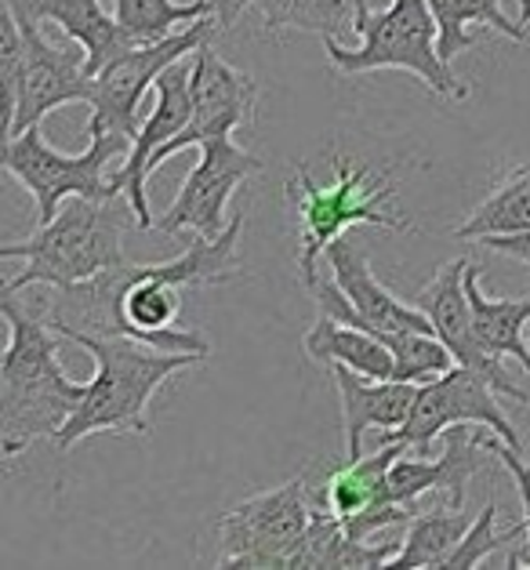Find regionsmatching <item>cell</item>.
Here are the masks:
<instances>
[{
    "label": "cell",
    "mask_w": 530,
    "mask_h": 570,
    "mask_svg": "<svg viewBox=\"0 0 530 570\" xmlns=\"http://www.w3.org/2000/svg\"><path fill=\"white\" fill-rule=\"evenodd\" d=\"M244 212L218 236H193L186 252L149 266H114L95 281L59 291V302L48 309L55 331H88V335H124L167 353H212L200 331H178L186 287H215L241 273Z\"/></svg>",
    "instance_id": "1"
},
{
    "label": "cell",
    "mask_w": 530,
    "mask_h": 570,
    "mask_svg": "<svg viewBox=\"0 0 530 570\" xmlns=\"http://www.w3.org/2000/svg\"><path fill=\"white\" fill-rule=\"evenodd\" d=\"M8 350L0 360V451L16 458L33 440H55L88 385L69 382L59 356V331L48 316L19 309L16 295H0Z\"/></svg>",
    "instance_id": "2"
},
{
    "label": "cell",
    "mask_w": 530,
    "mask_h": 570,
    "mask_svg": "<svg viewBox=\"0 0 530 570\" xmlns=\"http://www.w3.org/2000/svg\"><path fill=\"white\" fill-rule=\"evenodd\" d=\"M95 360L88 393L55 436V448L73 451L95 433H149V403L157 389L178 371L204 364V353H167L124 335H88V331H59Z\"/></svg>",
    "instance_id": "3"
},
{
    "label": "cell",
    "mask_w": 530,
    "mask_h": 570,
    "mask_svg": "<svg viewBox=\"0 0 530 570\" xmlns=\"http://www.w3.org/2000/svg\"><path fill=\"white\" fill-rule=\"evenodd\" d=\"M396 183L389 171H374L360 160L334 157V183H316L305 164L287 178V204L298 212V276L310 287L316 281L320 258L338 236L356 226H379L393 233H411L414 222L393 204Z\"/></svg>",
    "instance_id": "4"
},
{
    "label": "cell",
    "mask_w": 530,
    "mask_h": 570,
    "mask_svg": "<svg viewBox=\"0 0 530 570\" xmlns=\"http://www.w3.org/2000/svg\"><path fill=\"white\" fill-rule=\"evenodd\" d=\"M353 33L360 45H342L324 37L327 59L342 73H374V69H403L440 99H469V85L440 55V26L429 0H393L385 11H371L367 0L353 4Z\"/></svg>",
    "instance_id": "5"
},
{
    "label": "cell",
    "mask_w": 530,
    "mask_h": 570,
    "mask_svg": "<svg viewBox=\"0 0 530 570\" xmlns=\"http://www.w3.org/2000/svg\"><path fill=\"white\" fill-rule=\"evenodd\" d=\"M0 258L26 262L19 276L4 281V295H16L30 284L66 291L128 262L120 247V218L114 212V200L88 197H69L62 212L45 222L30 240L0 244Z\"/></svg>",
    "instance_id": "6"
},
{
    "label": "cell",
    "mask_w": 530,
    "mask_h": 570,
    "mask_svg": "<svg viewBox=\"0 0 530 570\" xmlns=\"http://www.w3.org/2000/svg\"><path fill=\"white\" fill-rule=\"evenodd\" d=\"M120 146H131V138L106 131V135H91V146L84 153H59L37 124V128L8 138L4 168L33 193L37 222L45 226V222H51L62 212V204L69 197H88V200L124 197L114 178H106V164L117 157Z\"/></svg>",
    "instance_id": "7"
},
{
    "label": "cell",
    "mask_w": 530,
    "mask_h": 570,
    "mask_svg": "<svg viewBox=\"0 0 530 570\" xmlns=\"http://www.w3.org/2000/svg\"><path fill=\"white\" fill-rule=\"evenodd\" d=\"M324 258L331 266V281L310 284L316 309L324 316H334L353 327H367L382 342H393L400 335H414V331L418 335H436V327H432V320L422 305L400 302L393 291L371 273L367 252L349 233L327 247Z\"/></svg>",
    "instance_id": "8"
},
{
    "label": "cell",
    "mask_w": 530,
    "mask_h": 570,
    "mask_svg": "<svg viewBox=\"0 0 530 570\" xmlns=\"http://www.w3.org/2000/svg\"><path fill=\"white\" fill-rule=\"evenodd\" d=\"M215 16H204L171 37L157 40V45H138L131 51L117 55L114 62H106L95 73L91 88V120L88 135H124L135 138L143 120H138V106H143L146 91L157 88V77L167 66H175L178 59H189L200 45H207L215 33Z\"/></svg>",
    "instance_id": "9"
},
{
    "label": "cell",
    "mask_w": 530,
    "mask_h": 570,
    "mask_svg": "<svg viewBox=\"0 0 530 570\" xmlns=\"http://www.w3.org/2000/svg\"><path fill=\"white\" fill-rule=\"evenodd\" d=\"M313 502L305 494V476L236 502L218 523L222 556L215 567H291V552L310 531Z\"/></svg>",
    "instance_id": "10"
},
{
    "label": "cell",
    "mask_w": 530,
    "mask_h": 570,
    "mask_svg": "<svg viewBox=\"0 0 530 570\" xmlns=\"http://www.w3.org/2000/svg\"><path fill=\"white\" fill-rule=\"evenodd\" d=\"M454 425H483L506 440L509 448L520 451V436H516L506 411L498 407L494 385L469 367H451L448 374H440V379L425 382L418 389L411 419L403 422L396 433H382V440H400V443H408L411 451L429 454L432 440L443 436Z\"/></svg>",
    "instance_id": "11"
},
{
    "label": "cell",
    "mask_w": 530,
    "mask_h": 570,
    "mask_svg": "<svg viewBox=\"0 0 530 570\" xmlns=\"http://www.w3.org/2000/svg\"><path fill=\"white\" fill-rule=\"evenodd\" d=\"M255 99L258 88L247 73L229 66L212 48V40L193 51V117L183 135H175L157 157H153V171L175 157V153L200 149L215 138H229L233 131L255 124Z\"/></svg>",
    "instance_id": "12"
},
{
    "label": "cell",
    "mask_w": 530,
    "mask_h": 570,
    "mask_svg": "<svg viewBox=\"0 0 530 570\" xmlns=\"http://www.w3.org/2000/svg\"><path fill=\"white\" fill-rule=\"evenodd\" d=\"M153 114L143 120V128L131 138L128 157L120 160V168L114 171V183L120 186L124 200L131 207L135 229H153L149 200H146V183L153 178V157L171 142L175 135L186 131V124L193 117V59H178L175 66H167L157 77L153 88Z\"/></svg>",
    "instance_id": "13"
},
{
    "label": "cell",
    "mask_w": 530,
    "mask_h": 570,
    "mask_svg": "<svg viewBox=\"0 0 530 570\" xmlns=\"http://www.w3.org/2000/svg\"><path fill=\"white\" fill-rule=\"evenodd\" d=\"M262 171V157L247 153L229 138H215V142L200 146V160L193 164V171L186 175L183 193L175 197V204L157 218V226L164 233H200V236H218L229 226L226 222V204L236 193V186L244 178Z\"/></svg>",
    "instance_id": "14"
},
{
    "label": "cell",
    "mask_w": 530,
    "mask_h": 570,
    "mask_svg": "<svg viewBox=\"0 0 530 570\" xmlns=\"http://www.w3.org/2000/svg\"><path fill=\"white\" fill-rule=\"evenodd\" d=\"M26 37V85L16 117L4 124V135L16 138L37 128L51 109L69 102H91L95 77L88 73V55L84 48H55L40 33V22L16 16Z\"/></svg>",
    "instance_id": "15"
},
{
    "label": "cell",
    "mask_w": 530,
    "mask_h": 570,
    "mask_svg": "<svg viewBox=\"0 0 530 570\" xmlns=\"http://www.w3.org/2000/svg\"><path fill=\"white\" fill-rule=\"evenodd\" d=\"M465 269H469L465 258L443 266L436 273V281H432L414 302L429 313L432 327H436L440 342L454 353L458 367L483 374V379L494 385V393L509 396L516 403H527V393L509 379V371L501 367V360L487 353L477 338V324H472V309H469V295H465Z\"/></svg>",
    "instance_id": "16"
},
{
    "label": "cell",
    "mask_w": 530,
    "mask_h": 570,
    "mask_svg": "<svg viewBox=\"0 0 530 570\" xmlns=\"http://www.w3.org/2000/svg\"><path fill=\"white\" fill-rule=\"evenodd\" d=\"M483 433H469V425H454L443 433V454L436 462L429 458H408L400 454L385 480V498L396 505L414 509L418 498L429 491H443L454 509L465 505L469 480L483 469Z\"/></svg>",
    "instance_id": "17"
},
{
    "label": "cell",
    "mask_w": 530,
    "mask_h": 570,
    "mask_svg": "<svg viewBox=\"0 0 530 570\" xmlns=\"http://www.w3.org/2000/svg\"><path fill=\"white\" fill-rule=\"evenodd\" d=\"M334 385L342 396V422H345V462L364 454V436L371 429L379 433H396L411 419V407L418 400V382L403 379H367L349 367H331Z\"/></svg>",
    "instance_id": "18"
},
{
    "label": "cell",
    "mask_w": 530,
    "mask_h": 570,
    "mask_svg": "<svg viewBox=\"0 0 530 570\" xmlns=\"http://www.w3.org/2000/svg\"><path fill=\"white\" fill-rule=\"evenodd\" d=\"M4 4L22 19L51 22L88 55V73L95 77L117 55L131 51L135 45L120 30L117 16H109L102 0H4Z\"/></svg>",
    "instance_id": "19"
},
{
    "label": "cell",
    "mask_w": 530,
    "mask_h": 570,
    "mask_svg": "<svg viewBox=\"0 0 530 570\" xmlns=\"http://www.w3.org/2000/svg\"><path fill=\"white\" fill-rule=\"evenodd\" d=\"M302 350L316 364L327 367H349L356 374H367V379H396V353L389 350V342H382L374 331L367 327H353L342 324L334 316H316V324L305 331Z\"/></svg>",
    "instance_id": "20"
},
{
    "label": "cell",
    "mask_w": 530,
    "mask_h": 570,
    "mask_svg": "<svg viewBox=\"0 0 530 570\" xmlns=\"http://www.w3.org/2000/svg\"><path fill=\"white\" fill-rule=\"evenodd\" d=\"M465 295L483 350L498 360H520L530 374V342H523V327L530 324V298H487L480 287V266H472V262L465 269Z\"/></svg>",
    "instance_id": "21"
},
{
    "label": "cell",
    "mask_w": 530,
    "mask_h": 570,
    "mask_svg": "<svg viewBox=\"0 0 530 570\" xmlns=\"http://www.w3.org/2000/svg\"><path fill=\"white\" fill-rule=\"evenodd\" d=\"M429 8L440 26L443 62H454L462 51L477 48V37H472V26L477 22L509 37L512 45H527V26L520 19H509L501 0H429Z\"/></svg>",
    "instance_id": "22"
},
{
    "label": "cell",
    "mask_w": 530,
    "mask_h": 570,
    "mask_svg": "<svg viewBox=\"0 0 530 570\" xmlns=\"http://www.w3.org/2000/svg\"><path fill=\"white\" fill-rule=\"evenodd\" d=\"M472 520L465 512H458L451 502L443 509H429L422 517H414L408 523V534H403L400 552L389 560V567H408V570H443L448 556L462 546V538L469 534Z\"/></svg>",
    "instance_id": "23"
},
{
    "label": "cell",
    "mask_w": 530,
    "mask_h": 570,
    "mask_svg": "<svg viewBox=\"0 0 530 570\" xmlns=\"http://www.w3.org/2000/svg\"><path fill=\"white\" fill-rule=\"evenodd\" d=\"M530 229V164L512 168L501 183L491 189L477 212L462 226H454L458 240H483V236L501 233H523Z\"/></svg>",
    "instance_id": "24"
},
{
    "label": "cell",
    "mask_w": 530,
    "mask_h": 570,
    "mask_svg": "<svg viewBox=\"0 0 530 570\" xmlns=\"http://www.w3.org/2000/svg\"><path fill=\"white\" fill-rule=\"evenodd\" d=\"M114 16L120 22V30L138 48L171 37L175 26L183 22L215 16V4L212 0H189V4H175V0H114Z\"/></svg>",
    "instance_id": "25"
},
{
    "label": "cell",
    "mask_w": 530,
    "mask_h": 570,
    "mask_svg": "<svg viewBox=\"0 0 530 570\" xmlns=\"http://www.w3.org/2000/svg\"><path fill=\"white\" fill-rule=\"evenodd\" d=\"M262 22L269 33L281 30H302L320 37H345L353 30V0H258Z\"/></svg>",
    "instance_id": "26"
},
{
    "label": "cell",
    "mask_w": 530,
    "mask_h": 570,
    "mask_svg": "<svg viewBox=\"0 0 530 570\" xmlns=\"http://www.w3.org/2000/svg\"><path fill=\"white\" fill-rule=\"evenodd\" d=\"M389 350L396 353V379L403 382H418L425 385L432 379H440V374H448L451 367H458L454 353L443 345L436 335H400L389 342Z\"/></svg>",
    "instance_id": "27"
},
{
    "label": "cell",
    "mask_w": 530,
    "mask_h": 570,
    "mask_svg": "<svg viewBox=\"0 0 530 570\" xmlns=\"http://www.w3.org/2000/svg\"><path fill=\"white\" fill-rule=\"evenodd\" d=\"M520 534H527V523L523 527H512V531H498V505L487 502L480 517L472 520L469 534L462 538V546H458L448 556L443 570H472V567H480L487 556H494L501 546H509V541H516Z\"/></svg>",
    "instance_id": "28"
},
{
    "label": "cell",
    "mask_w": 530,
    "mask_h": 570,
    "mask_svg": "<svg viewBox=\"0 0 530 570\" xmlns=\"http://www.w3.org/2000/svg\"><path fill=\"white\" fill-rule=\"evenodd\" d=\"M0 85H4V124L16 117L26 85V37L16 11L4 4L0 16Z\"/></svg>",
    "instance_id": "29"
},
{
    "label": "cell",
    "mask_w": 530,
    "mask_h": 570,
    "mask_svg": "<svg viewBox=\"0 0 530 570\" xmlns=\"http://www.w3.org/2000/svg\"><path fill=\"white\" fill-rule=\"evenodd\" d=\"M483 443H487V451H494V458L512 472L516 487H520V498H523V509H527L523 523H527V534H530V465H523L520 454H516V448H509V443L501 440L498 433H491V429L483 433ZM506 567H530V541H527V552H512Z\"/></svg>",
    "instance_id": "30"
},
{
    "label": "cell",
    "mask_w": 530,
    "mask_h": 570,
    "mask_svg": "<svg viewBox=\"0 0 530 570\" xmlns=\"http://www.w3.org/2000/svg\"><path fill=\"white\" fill-rule=\"evenodd\" d=\"M480 244L491 247V252H498V255H509L516 262H523V266H530V229H523V233H501V236H483Z\"/></svg>",
    "instance_id": "31"
},
{
    "label": "cell",
    "mask_w": 530,
    "mask_h": 570,
    "mask_svg": "<svg viewBox=\"0 0 530 570\" xmlns=\"http://www.w3.org/2000/svg\"><path fill=\"white\" fill-rule=\"evenodd\" d=\"M215 4V22H218V30H233L236 22H241V16L251 8V4H258V0H212Z\"/></svg>",
    "instance_id": "32"
},
{
    "label": "cell",
    "mask_w": 530,
    "mask_h": 570,
    "mask_svg": "<svg viewBox=\"0 0 530 570\" xmlns=\"http://www.w3.org/2000/svg\"><path fill=\"white\" fill-rule=\"evenodd\" d=\"M520 22L530 26V0H520Z\"/></svg>",
    "instance_id": "33"
},
{
    "label": "cell",
    "mask_w": 530,
    "mask_h": 570,
    "mask_svg": "<svg viewBox=\"0 0 530 570\" xmlns=\"http://www.w3.org/2000/svg\"><path fill=\"white\" fill-rule=\"evenodd\" d=\"M353 4H356V0H353Z\"/></svg>",
    "instance_id": "34"
}]
</instances>
